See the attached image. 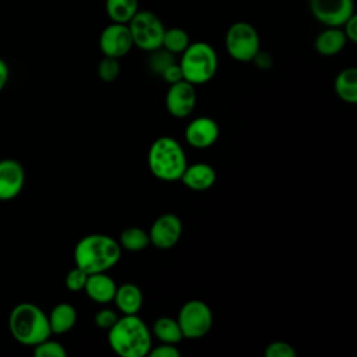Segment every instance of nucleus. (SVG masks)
I'll list each match as a JSON object with an SVG mask.
<instances>
[{"label":"nucleus","mask_w":357,"mask_h":357,"mask_svg":"<svg viewBox=\"0 0 357 357\" xmlns=\"http://www.w3.org/2000/svg\"><path fill=\"white\" fill-rule=\"evenodd\" d=\"M107 342L121 357H144L152 347V333L137 314H123L107 331Z\"/></svg>","instance_id":"obj_1"},{"label":"nucleus","mask_w":357,"mask_h":357,"mask_svg":"<svg viewBox=\"0 0 357 357\" xmlns=\"http://www.w3.org/2000/svg\"><path fill=\"white\" fill-rule=\"evenodd\" d=\"M121 257L119 241L107 234L92 233L84 236L74 247L75 266L84 269L88 275L107 272Z\"/></svg>","instance_id":"obj_2"},{"label":"nucleus","mask_w":357,"mask_h":357,"mask_svg":"<svg viewBox=\"0 0 357 357\" xmlns=\"http://www.w3.org/2000/svg\"><path fill=\"white\" fill-rule=\"evenodd\" d=\"M11 336L24 346H35L50 337L47 314L33 303L17 304L8 317Z\"/></svg>","instance_id":"obj_3"},{"label":"nucleus","mask_w":357,"mask_h":357,"mask_svg":"<svg viewBox=\"0 0 357 357\" xmlns=\"http://www.w3.org/2000/svg\"><path fill=\"white\" fill-rule=\"evenodd\" d=\"M187 165L183 146L172 137H160L149 146L148 167L162 181L172 183L180 180Z\"/></svg>","instance_id":"obj_4"},{"label":"nucleus","mask_w":357,"mask_h":357,"mask_svg":"<svg viewBox=\"0 0 357 357\" xmlns=\"http://www.w3.org/2000/svg\"><path fill=\"white\" fill-rule=\"evenodd\" d=\"M178 66L181 68L183 79L192 85H204L216 74V50L206 42H191L181 53Z\"/></svg>","instance_id":"obj_5"},{"label":"nucleus","mask_w":357,"mask_h":357,"mask_svg":"<svg viewBox=\"0 0 357 357\" xmlns=\"http://www.w3.org/2000/svg\"><path fill=\"white\" fill-rule=\"evenodd\" d=\"M132 45L144 52L162 47L165 25L162 20L149 10H138L127 24Z\"/></svg>","instance_id":"obj_6"},{"label":"nucleus","mask_w":357,"mask_h":357,"mask_svg":"<svg viewBox=\"0 0 357 357\" xmlns=\"http://www.w3.org/2000/svg\"><path fill=\"white\" fill-rule=\"evenodd\" d=\"M225 45L229 56L240 63H250L261 49L257 28L245 21L233 22L227 28Z\"/></svg>","instance_id":"obj_7"},{"label":"nucleus","mask_w":357,"mask_h":357,"mask_svg":"<svg viewBox=\"0 0 357 357\" xmlns=\"http://www.w3.org/2000/svg\"><path fill=\"white\" fill-rule=\"evenodd\" d=\"M177 322L184 339H201L212 328L213 314L202 300H190L178 311Z\"/></svg>","instance_id":"obj_8"},{"label":"nucleus","mask_w":357,"mask_h":357,"mask_svg":"<svg viewBox=\"0 0 357 357\" xmlns=\"http://www.w3.org/2000/svg\"><path fill=\"white\" fill-rule=\"evenodd\" d=\"M311 15L325 26H342L354 14V0H308Z\"/></svg>","instance_id":"obj_9"},{"label":"nucleus","mask_w":357,"mask_h":357,"mask_svg":"<svg viewBox=\"0 0 357 357\" xmlns=\"http://www.w3.org/2000/svg\"><path fill=\"white\" fill-rule=\"evenodd\" d=\"M132 39L127 24L112 22L103 28L99 36V47L103 56L121 59L132 49Z\"/></svg>","instance_id":"obj_10"},{"label":"nucleus","mask_w":357,"mask_h":357,"mask_svg":"<svg viewBox=\"0 0 357 357\" xmlns=\"http://www.w3.org/2000/svg\"><path fill=\"white\" fill-rule=\"evenodd\" d=\"M183 233L181 219L174 213H163L155 219L148 231L149 241L159 250L173 248Z\"/></svg>","instance_id":"obj_11"},{"label":"nucleus","mask_w":357,"mask_h":357,"mask_svg":"<svg viewBox=\"0 0 357 357\" xmlns=\"http://www.w3.org/2000/svg\"><path fill=\"white\" fill-rule=\"evenodd\" d=\"M197 103L195 85L181 79L178 82L170 84L166 92V109L167 112L177 119L188 117Z\"/></svg>","instance_id":"obj_12"},{"label":"nucleus","mask_w":357,"mask_h":357,"mask_svg":"<svg viewBox=\"0 0 357 357\" xmlns=\"http://www.w3.org/2000/svg\"><path fill=\"white\" fill-rule=\"evenodd\" d=\"M25 184L22 165L11 158L0 160V201H11L20 195Z\"/></svg>","instance_id":"obj_13"},{"label":"nucleus","mask_w":357,"mask_h":357,"mask_svg":"<svg viewBox=\"0 0 357 357\" xmlns=\"http://www.w3.org/2000/svg\"><path fill=\"white\" fill-rule=\"evenodd\" d=\"M184 137L190 146L195 149H206L218 141L219 126L213 119L201 116L187 124Z\"/></svg>","instance_id":"obj_14"},{"label":"nucleus","mask_w":357,"mask_h":357,"mask_svg":"<svg viewBox=\"0 0 357 357\" xmlns=\"http://www.w3.org/2000/svg\"><path fill=\"white\" fill-rule=\"evenodd\" d=\"M180 180L187 188L192 191H205L215 184L216 172L211 165L198 162L187 165Z\"/></svg>","instance_id":"obj_15"},{"label":"nucleus","mask_w":357,"mask_h":357,"mask_svg":"<svg viewBox=\"0 0 357 357\" xmlns=\"http://www.w3.org/2000/svg\"><path fill=\"white\" fill-rule=\"evenodd\" d=\"M117 284L106 272H98V273H89L84 291L86 296L98 303V304H107L113 301L114 293H116Z\"/></svg>","instance_id":"obj_16"},{"label":"nucleus","mask_w":357,"mask_h":357,"mask_svg":"<svg viewBox=\"0 0 357 357\" xmlns=\"http://www.w3.org/2000/svg\"><path fill=\"white\" fill-rule=\"evenodd\" d=\"M346 43L347 39L340 26H326L317 35L314 40V47L318 54L331 57L340 53L344 49Z\"/></svg>","instance_id":"obj_17"},{"label":"nucleus","mask_w":357,"mask_h":357,"mask_svg":"<svg viewBox=\"0 0 357 357\" xmlns=\"http://www.w3.org/2000/svg\"><path fill=\"white\" fill-rule=\"evenodd\" d=\"M113 301L123 314H138L142 307L144 297L141 289L134 283L117 286Z\"/></svg>","instance_id":"obj_18"},{"label":"nucleus","mask_w":357,"mask_h":357,"mask_svg":"<svg viewBox=\"0 0 357 357\" xmlns=\"http://www.w3.org/2000/svg\"><path fill=\"white\" fill-rule=\"evenodd\" d=\"M49 326L52 333H66L73 329L77 322V311L68 303H59L56 304L52 311L47 314Z\"/></svg>","instance_id":"obj_19"},{"label":"nucleus","mask_w":357,"mask_h":357,"mask_svg":"<svg viewBox=\"0 0 357 357\" xmlns=\"http://www.w3.org/2000/svg\"><path fill=\"white\" fill-rule=\"evenodd\" d=\"M335 92L346 103H357V68H343L335 78Z\"/></svg>","instance_id":"obj_20"},{"label":"nucleus","mask_w":357,"mask_h":357,"mask_svg":"<svg viewBox=\"0 0 357 357\" xmlns=\"http://www.w3.org/2000/svg\"><path fill=\"white\" fill-rule=\"evenodd\" d=\"M105 11L112 22L128 24L138 11V0H105Z\"/></svg>","instance_id":"obj_21"},{"label":"nucleus","mask_w":357,"mask_h":357,"mask_svg":"<svg viewBox=\"0 0 357 357\" xmlns=\"http://www.w3.org/2000/svg\"><path fill=\"white\" fill-rule=\"evenodd\" d=\"M152 333L160 343H170V344H177L181 342L183 333L178 326L177 319L170 318V317H160L153 322L152 326Z\"/></svg>","instance_id":"obj_22"},{"label":"nucleus","mask_w":357,"mask_h":357,"mask_svg":"<svg viewBox=\"0 0 357 357\" xmlns=\"http://www.w3.org/2000/svg\"><path fill=\"white\" fill-rule=\"evenodd\" d=\"M119 244L121 248L127 250V251H132V252H138L145 250L151 241H149V234L148 231H145L141 227L137 226H131L124 229L120 233L119 237Z\"/></svg>","instance_id":"obj_23"},{"label":"nucleus","mask_w":357,"mask_h":357,"mask_svg":"<svg viewBox=\"0 0 357 357\" xmlns=\"http://www.w3.org/2000/svg\"><path fill=\"white\" fill-rule=\"evenodd\" d=\"M191 43L190 35L187 33L185 29L178 28V26H172L166 28L162 39V47L166 49L167 52L176 54H181L187 46Z\"/></svg>","instance_id":"obj_24"},{"label":"nucleus","mask_w":357,"mask_h":357,"mask_svg":"<svg viewBox=\"0 0 357 357\" xmlns=\"http://www.w3.org/2000/svg\"><path fill=\"white\" fill-rule=\"evenodd\" d=\"M148 53H149L148 66H149L151 71L155 74L160 75L169 66L176 63V56L163 47H158Z\"/></svg>","instance_id":"obj_25"},{"label":"nucleus","mask_w":357,"mask_h":357,"mask_svg":"<svg viewBox=\"0 0 357 357\" xmlns=\"http://www.w3.org/2000/svg\"><path fill=\"white\" fill-rule=\"evenodd\" d=\"M98 75L103 82H113L120 75V61L114 57L103 56L98 64Z\"/></svg>","instance_id":"obj_26"},{"label":"nucleus","mask_w":357,"mask_h":357,"mask_svg":"<svg viewBox=\"0 0 357 357\" xmlns=\"http://www.w3.org/2000/svg\"><path fill=\"white\" fill-rule=\"evenodd\" d=\"M33 354L36 357H66L67 351L61 343L47 337L33 346Z\"/></svg>","instance_id":"obj_27"},{"label":"nucleus","mask_w":357,"mask_h":357,"mask_svg":"<svg viewBox=\"0 0 357 357\" xmlns=\"http://www.w3.org/2000/svg\"><path fill=\"white\" fill-rule=\"evenodd\" d=\"M86 279H88V273L84 269L75 266V268H73L67 273V276H66V286L73 293L82 291L84 287H85Z\"/></svg>","instance_id":"obj_28"},{"label":"nucleus","mask_w":357,"mask_h":357,"mask_svg":"<svg viewBox=\"0 0 357 357\" xmlns=\"http://www.w3.org/2000/svg\"><path fill=\"white\" fill-rule=\"evenodd\" d=\"M264 354L265 357H296V350L290 343L276 340L265 347Z\"/></svg>","instance_id":"obj_29"},{"label":"nucleus","mask_w":357,"mask_h":357,"mask_svg":"<svg viewBox=\"0 0 357 357\" xmlns=\"http://www.w3.org/2000/svg\"><path fill=\"white\" fill-rule=\"evenodd\" d=\"M117 319H119L117 314H116L113 310H110V308H102V310H99V311L95 314V318H93L95 325H96L98 328L106 329V331H109V329L116 324Z\"/></svg>","instance_id":"obj_30"},{"label":"nucleus","mask_w":357,"mask_h":357,"mask_svg":"<svg viewBox=\"0 0 357 357\" xmlns=\"http://www.w3.org/2000/svg\"><path fill=\"white\" fill-rule=\"evenodd\" d=\"M180 350L176 347V344L170 343H160L156 347H151L148 356L151 357H180Z\"/></svg>","instance_id":"obj_31"},{"label":"nucleus","mask_w":357,"mask_h":357,"mask_svg":"<svg viewBox=\"0 0 357 357\" xmlns=\"http://www.w3.org/2000/svg\"><path fill=\"white\" fill-rule=\"evenodd\" d=\"M340 28H342L347 42H351V43L357 42V15H356V13L349 20H346V22Z\"/></svg>","instance_id":"obj_32"},{"label":"nucleus","mask_w":357,"mask_h":357,"mask_svg":"<svg viewBox=\"0 0 357 357\" xmlns=\"http://www.w3.org/2000/svg\"><path fill=\"white\" fill-rule=\"evenodd\" d=\"M160 77L163 78L165 82L167 84H174V82H178L183 79V74H181V68L178 66V63H173L172 66H169L162 74Z\"/></svg>","instance_id":"obj_33"},{"label":"nucleus","mask_w":357,"mask_h":357,"mask_svg":"<svg viewBox=\"0 0 357 357\" xmlns=\"http://www.w3.org/2000/svg\"><path fill=\"white\" fill-rule=\"evenodd\" d=\"M258 68L261 70H269L273 66V59L269 53L264 52V50H258V53L254 56V59L251 60Z\"/></svg>","instance_id":"obj_34"},{"label":"nucleus","mask_w":357,"mask_h":357,"mask_svg":"<svg viewBox=\"0 0 357 357\" xmlns=\"http://www.w3.org/2000/svg\"><path fill=\"white\" fill-rule=\"evenodd\" d=\"M8 75H10L8 66H7V63L0 57V92L6 88L7 81H8Z\"/></svg>","instance_id":"obj_35"}]
</instances>
